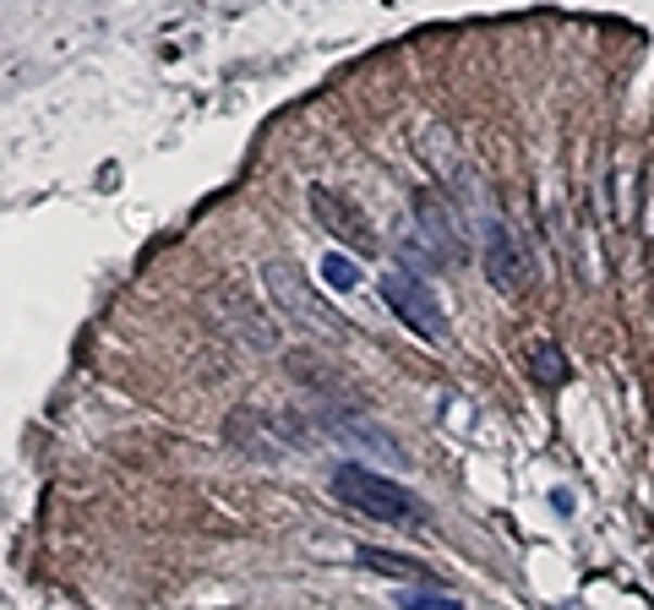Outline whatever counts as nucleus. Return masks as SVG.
<instances>
[{"label":"nucleus","instance_id":"obj_1","mask_svg":"<svg viewBox=\"0 0 654 610\" xmlns=\"http://www.w3.org/2000/svg\"><path fill=\"white\" fill-rule=\"evenodd\" d=\"M334 496L344 501V507H355L361 518H372V523H393V528H420L431 512H426V501L410 490V485H399V480H388L382 469H372V463H339L334 469Z\"/></svg>","mask_w":654,"mask_h":610},{"label":"nucleus","instance_id":"obj_2","mask_svg":"<svg viewBox=\"0 0 654 610\" xmlns=\"http://www.w3.org/2000/svg\"><path fill=\"white\" fill-rule=\"evenodd\" d=\"M262 278H267L273 300L284 306V316H289V322H300L305 333H316V338H344V333H350V322H344L334 306H322V300H316V289H311V284H305V278L284 262V257H278V262H267V267H262Z\"/></svg>","mask_w":654,"mask_h":610},{"label":"nucleus","instance_id":"obj_3","mask_svg":"<svg viewBox=\"0 0 654 610\" xmlns=\"http://www.w3.org/2000/svg\"><path fill=\"white\" fill-rule=\"evenodd\" d=\"M382 300L393 306V316H399L415 338H426V344H442V338H448V311H442V300L431 295V284H426L420 273L393 267V273L382 278Z\"/></svg>","mask_w":654,"mask_h":610},{"label":"nucleus","instance_id":"obj_4","mask_svg":"<svg viewBox=\"0 0 654 610\" xmlns=\"http://www.w3.org/2000/svg\"><path fill=\"white\" fill-rule=\"evenodd\" d=\"M480 262H486V278L502 295H513V289L529 284V251L518 246L507 213H496V208H480Z\"/></svg>","mask_w":654,"mask_h":610},{"label":"nucleus","instance_id":"obj_5","mask_svg":"<svg viewBox=\"0 0 654 610\" xmlns=\"http://www.w3.org/2000/svg\"><path fill=\"white\" fill-rule=\"evenodd\" d=\"M322 425H327V436H334V441H344V447H355V452H366V458H377V463H388V469H404V447H399L382 425H372V420H361V414H339V409H327Z\"/></svg>","mask_w":654,"mask_h":610},{"label":"nucleus","instance_id":"obj_6","mask_svg":"<svg viewBox=\"0 0 654 610\" xmlns=\"http://www.w3.org/2000/svg\"><path fill=\"white\" fill-rule=\"evenodd\" d=\"M311 213H316V224H322L327 235H339V240L355 246V251H372V246H377L372 224H361V208H355L350 197H339V191L311 186Z\"/></svg>","mask_w":654,"mask_h":610},{"label":"nucleus","instance_id":"obj_7","mask_svg":"<svg viewBox=\"0 0 654 610\" xmlns=\"http://www.w3.org/2000/svg\"><path fill=\"white\" fill-rule=\"evenodd\" d=\"M218 316H224L229 338H240V349H256V354H273V349H278V327H273V316H267L256 300H246V295H218Z\"/></svg>","mask_w":654,"mask_h":610},{"label":"nucleus","instance_id":"obj_8","mask_svg":"<svg viewBox=\"0 0 654 610\" xmlns=\"http://www.w3.org/2000/svg\"><path fill=\"white\" fill-rule=\"evenodd\" d=\"M284 425H273L267 414H256V409H240V414H229V441L246 452V458H262V463H278L284 458V436H278Z\"/></svg>","mask_w":654,"mask_h":610},{"label":"nucleus","instance_id":"obj_9","mask_svg":"<svg viewBox=\"0 0 654 610\" xmlns=\"http://www.w3.org/2000/svg\"><path fill=\"white\" fill-rule=\"evenodd\" d=\"M410 224H415V229H420V235H426V240L448 257V262H453V257H464V235H458V224H453V213H448L442 202L415 197V219H410Z\"/></svg>","mask_w":654,"mask_h":610},{"label":"nucleus","instance_id":"obj_10","mask_svg":"<svg viewBox=\"0 0 654 610\" xmlns=\"http://www.w3.org/2000/svg\"><path fill=\"white\" fill-rule=\"evenodd\" d=\"M355 561H361V567H372V572H388V577H415V583H420V561H415V556H399V550H382V545H361V550H355Z\"/></svg>","mask_w":654,"mask_h":610},{"label":"nucleus","instance_id":"obj_11","mask_svg":"<svg viewBox=\"0 0 654 610\" xmlns=\"http://www.w3.org/2000/svg\"><path fill=\"white\" fill-rule=\"evenodd\" d=\"M529 371L540 376V382H551V387H562L573 371H567V360H562V349L556 344H529Z\"/></svg>","mask_w":654,"mask_h":610},{"label":"nucleus","instance_id":"obj_12","mask_svg":"<svg viewBox=\"0 0 654 610\" xmlns=\"http://www.w3.org/2000/svg\"><path fill=\"white\" fill-rule=\"evenodd\" d=\"M399 610H464V605L442 588H399Z\"/></svg>","mask_w":654,"mask_h":610},{"label":"nucleus","instance_id":"obj_13","mask_svg":"<svg viewBox=\"0 0 654 610\" xmlns=\"http://www.w3.org/2000/svg\"><path fill=\"white\" fill-rule=\"evenodd\" d=\"M322 278L334 284V289H361V267H355L344 251H327V257H322Z\"/></svg>","mask_w":654,"mask_h":610}]
</instances>
